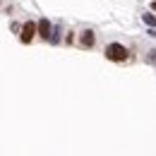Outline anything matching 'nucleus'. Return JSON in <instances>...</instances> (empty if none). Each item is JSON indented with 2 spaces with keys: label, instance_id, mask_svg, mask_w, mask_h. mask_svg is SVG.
<instances>
[{
  "label": "nucleus",
  "instance_id": "nucleus-1",
  "mask_svg": "<svg viewBox=\"0 0 156 156\" xmlns=\"http://www.w3.org/2000/svg\"><path fill=\"white\" fill-rule=\"evenodd\" d=\"M101 51H103V58L108 60V62L120 65V67L135 65L137 58H139L137 51H135V46H132L130 41H122V39H108L103 46H101Z\"/></svg>",
  "mask_w": 156,
  "mask_h": 156
},
{
  "label": "nucleus",
  "instance_id": "nucleus-2",
  "mask_svg": "<svg viewBox=\"0 0 156 156\" xmlns=\"http://www.w3.org/2000/svg\"><path fill=\"white\" fill-rule=\"evenodd\" d=\"M98 41H101V34H98L96 27L91 24H82L75 34V48L79 51H94L98 48Z\"/></svg>",
  "mask_w": 156,
  "mask_h": 156
},
{
  "label": "nucleus",
  "instance_id": "nucleus-3",
  "mask_svg": "<svg viewBox=\"0 0 156 156\" xmlns=\"http://www.w3.org/2000/svg\"><path fill=\"white\" fill-rule=\"evenodd\" d=\"M17 41H20L22 46L36 43V20L34 17H22V27H20V34H17Z\"/></svg>",
  "mask_w": 156,
  "mask_h": 156
},
{
  "label": "nucleus",
  "instance_id": "nucleus-4",
  "mask_svg": "<svg viewBox=\"0 0 156 156\" xmlns=\"http://www.w3.org/2000/svg\"><path fill=\"white\" fill-rule=\"evenodd\" d=\"M51 31H53V22L48 20V17H39L36 20V41L48 43L51 41Z\"/></svg>",
  "mask_w": 156,
  "mask_h": 156
},
{
  "label": "nucleus",
  "instance_id": "nucleus-5",
  "mask_svg": "<svg viewBox=\"0 0 156 156\" xmlns=\"http://www.w3.org/2000/svg\"><path fill=\"white\" fill-rule=\"evenodd\" d=\"M75 34H77V29H65V39H62V43L65 46H75Z\"/></svg>",
  "mask_w": 156,
  "mask_h": 156
},
{
  "label": "nucleus",
  "instance_id": "nucleus-6",
  "mask_svg": "<svg viewBox=\"0 0 156 156\" xmlns=\"http://www.w3.org/2000/svg\"><path fill=\"white\" fill-rule=\"evenodd\" d=\"M20 27H22V20H12V22H10V29H12V34H15V36L20 34Z\"/></svg>",
  "mask_w": 156,
  "mask_h": 156
},
{
  "label": "nucleus",
  "instance_id": "nucleus-7",
  "mask_svg": "<svg viewBox=\"0 0 156 156\" xmlns=\"http://www.w3.org/2000/svg\"><path fill=\"white\" fill-rule=\"evenodd\" d=\"M149 55H144V60L147 62H151V65H156V48H151V51H147Z\"/></svg>",
  "mask_w": 156,
  "mask_h": 156
},
{
  "label": "nucleus",
  "instance_id": "nucleus-8",
  "mask_svg": "<svg viewBox=\"0 0 156 156\" xmlns=\"http://www.w3.org/2000/svg\"><path fill=\"white\" fill-rule=\"evenodd\" d=\"M142 20L147 22V24H151V27H156V17H151V15H144Z\"/></svg>",
  "mask_w": 156,
  "mask_h": 156
},
{
  "label": "nucleus",
  "instance_id": "nucleus-9",
  "mask_svg": "<svg viewBox=\"0 0 156 156\" xmlns=\"http://www.w3.org/2000/svg\"><path fill=\"white\" fill-rule=\"evenodd\" d=\"M149 10H151V12H156V0H151V2H149Z\"/></svg>",
  "mask_w": 156,
  "mask_h": 156
},
{
  "label": "nucleus",
  "instance_id": "nucleus-10",
  "mask_svg": "<svg viewBox=\"0 0 156 156\" xmlns=\"http://www.w3.org/2000/svg\"><path fill=\"white\" fill-rule=\"evenodd\" d=\"M0 10H2V0H0Z\"/></svg>",
  "mask_w": 156,
  "mask_h": 156
}]
</instances>
